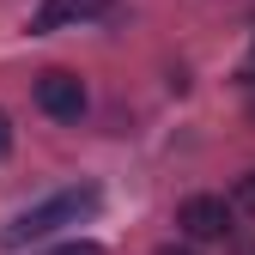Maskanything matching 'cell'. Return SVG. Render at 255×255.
<instances>
[{
	"label": "cell",
	"mask_w": 255,
	"mask_h": 255,
	"mask_svg": "<svg viewBox=\"0 0 255 255\" xmlns=\"http://www.w3.org/2000/svg\"><path fill=\"white\" fill-rule=\"evenodd\" d=\"M104 207V195L91 182H79V188H61V195H49V201H37V207H24L6 231H0V243L6 249H24V243H37V237H49V231H61V225H79V219H91Z\"/></svg>",
	"instance_id": "1"
},
{
	"label": "cell",
	"mask_w": 255,
	"mask_h": 255,
	"mask_svg": "<svg viewBox=\"0 0 255 255\" xmlns=\"http://www.w3.org/2000/svg\"><path fill=\"white\" fill-rule=\"evenodd\" d=\"M37 110L55 116V122H79V116H85V79L67 73V67L37 73Z\"/></svg>",
	"instance_id": "2"
},
{
	"label": "cell",
	"mask_w": 255,
	"mask_h": 255,
	"mask_svg": "<svg viewBox=\"0 0 255 255\" xmlns=\"http://www.w3.org/2000/svg\"><path fill=\"white\" fill-rule=\"evenodd\" d=\"M176 225H182V237L213 243V237H225V231H231V207L219 201V195H188V201L176 207Z\"/></svg>",
	"instance_id": "3"
},
{
	"label": "cell",
	"mask_w": 255,
	"mask_h": 255,
	"mask_svg": "<svg viewBox=\"0 0 255 255\" xmlns=\"http://www.w3.org/2000/svg\"><path fill=\"white\" fill-rule=\"evenodd\" d=\"M67 18H116V0H43L37 18H30V30H55V24H67Z\"/></svg>",
	"instance_id": "4"
},
{
	"label": "cell",
	"mask_w": 255,
	"mask_h": 255,
	"mask_svg": "<svg viewBox=\"0 0 255 255\" xmlns=\"http://www.w3.org/2000/svg\"><path fill=\"white\" fill-rule=\"evenodd\" d=\"M55 255H104V249H98V243H61Z\"/></svg>",
	"instance_id": "5"
},
{
	"label": "cell",
	"mask_w": 255,
	"mask_h": 255,
	"mask_svg": "<svg viewBox=\"0 0 255 255\" xmlns=\"http://www.w3.org/2000/svg\"><path fill=\"white\" fill-rule=\"evenodd\" d=\"M12 152V122H6V110H0V158Z\"/></svg>",
	"instance_id": "6"
},
{
	"label": "cell",
	"mask_w": 255,
	"mask_h": 255,
	"mask_svg": "<svg viewBox=\"0 0 255 255\" xmlns=\"http://www.w3.org/2000/svg\"><path fill=\"white\" fill-rule=\"evenodd\" d=\"M237 79H243V85H255V49H249V61L237 67Z\"/></svg>",
	"instance_id": "7"
},
{
	"label": "cell",
	"mask_w": 255,
	"mask_h": 255,
	"mask_svg": "<svg viewBox=\"0 0 255 255\" xmlns=\"http://www.w3.org/2000/svg\"><path fill=\"white\" fill-rule=\"evenodd\" d=\"M243 201H249V207H255V170H249V176H243Z\"/></svg>",
	"instance_id": "8"
},
{
	"label": "cell",
	"mask_w": 255,
	"mask_h": 255,
	"mask_svg": "<svg viewBox=\"0 0 255 255\" xmlns=\"http://www.w3.org/2000/svg\"><path fill=\"white\" fill-rule=\"evenodd\" d=\"M158 255H195V249H182V243H164V249H158Z\"/></svg>",
	"instance_id": "9"
}]
</instances>
